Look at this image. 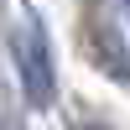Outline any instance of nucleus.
Segmentation results:
<instances>
[{"label":"nucleus","instance_id":"1","mask_svg":"<svg viewBox=\"0 0 130 130\" xmlns=\"http://www.w3.org/2000/svg\"><path fill=\"white\" fill-rule=\"evenodd\" d=\"M10 47H16V73H21V89H26V104L47 109L52 94H57V78H52V47L42 37V26H21L10 37Z\"/></svg>","mask_w":130,"mask_h":130},{"label":"nucleus","instance_id":"2","mask_svg":"<svg viewBox=\"0 0 130 130\" xmlns=\"http://www.w3.org/2000/svg\"><path fill=\"white\" fill-rule=\"evenodd\" d=\"M83 37H89V52H94V62H99L109 78H130V62H125V52H115L120 31L104 21V5H94V10H89V21H83Z\"/></svg>","mask_w":130,"mask_h":130},{"label":"nucleus","instance_id":"3","mask_svg":"<svg viewBox=\"0 0 130 130\" xmlns=\"http://www.w3.org/2000/svg\"><path fill=\"white\" fill-rule=\"evenodd\" d=\"M0 130H21V125H16V115H10V104H5V99H0Z\"/></svg>","mask_w":130,"mask_h":130},{"label":"nucleus","instance_id":"4","mask_svg":"<svg viewBox=\"0 0 130 130\" xmlns=\"http://www.w3.org/2000/svg\"><path fill=\"white\" fill-rule=\"evenodd\" d=\"M125 10H130V0H125Z\"/></svg>","mask_w":130,"mask_h":130}]
</instances>
